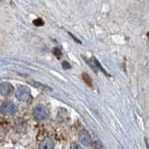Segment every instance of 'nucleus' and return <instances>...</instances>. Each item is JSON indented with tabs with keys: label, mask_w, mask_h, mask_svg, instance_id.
I'll list each match as a JSON object with an SVG mask.
<instances>
[{
	"label": "nucleus",
	"mask_w": 149,
	"mask_h": 149,
	"mask_svg": "<svg viewBox=\"0 0 149 149\" xmlns=\"http://www.w3.org/2000/svg\"><path fill=\"white\" fill-rule=\"evenodd\" d=\"M34 116L36 119L43 120L47 118V116H48V112H47L44 106H37L36 107V109L34 111Z\"/></svg>",
	"instance_id": "nucleus-3"
},
{
	"label": "nucleus",
	"mask_w": 149,
	"mask_h": 149,
	"mask_svg": "<svg viewBox=\"0 0 149 149\" xmlns=\"http://www.w3.org/2000/svg\"><path fill=\"white\" fill-rule=\"evenodd\" d=\"M62 65H63V69H69V68H71V65H70V63L68 62H63Z\"/></svg>",
	"instance_id": "nucleus-11"
},
{
	"label": "nucleus",
	"mask_w": 149,
	"mask_h": 149,
	"mask_svg": "<svg viewBox=\"0 0 149 149\" xmlns=\"http://www.w3.org/2000/svg\"><path fill=\"white\" fill-rule=\"evenodd\" d=\"M54 147V143L51 141L50 139H46L40 144V149H53Z\"/></svg>",
	"instance_id": "nucleus-5"
},
{
	"label": "nucleus",
	"mask_w": 149,
	"mask_h": 149,
	"mask_svg": "<svg viewBox=\"0 0 149 149\" xmlns=\"http://www.w3.org/2000/svg\"><path fill=\"white\" fill-rule=\"evenodd\" d=\"M34 22V24L36 25V26H43L44 25V22L40 18L36 19V20H34V22Z\"/></svg>",
	"instance_id": "nucleus-9"
},
{
	"label": "nucleus",
	"mask_w": 149,
	"mask_h": 149,
	"mask_svg": "<svg viewBox=\"0 0 149 149\" xmlns=\"http://www.w3.org/2000/svg\"><path fill=\"white\" fill-rule=\"evenodd\" d=\"M80 141H81V143L84 144V146H88V144H90V143H91V138H90L88 135L87 136V138L84 137L83 133H81V135H80Z\"/></svg>",
	"instance_id": "nucleus-8"
},
{
	"label": "nucleus",
	"mask_w": 149,
	"mask_h": 149,
	"mask_svg": "<svg viewBox=\"0 0 149 149\" xmlns=\"http://www.w3.org/2000/svg\"><path fill=\"white\" fill-rule=\"evenodd\" d=\"M53 53H54L56 56H57L58 58H60L61 56H62V51H61V49H60L59 48H57V47L53 49Z\"/></svg>",
	"instance_id": "nucleus-10"
},
{
	"label": "nucleus",
	"mask_w": 149,
	"mask_h": 149,
	"mask_svg": "<svg viewBox=\"0 0 149 149\" xmlns=\"http://www.w3.org/2000/svg\"><path fill=\"white\" fill-rule=\"evenodd\" d=\"M30 83L32 84L33 86H35L36 88H40V90H42V91H51L50 88H49L48 86H46V85H43V84H41L39 82L31 81Z\"/></svg>",
	"instance_id": "nucleus-6"
},
{
	"label": "nucleus",
	"mask_w": 149,
	"mask_h": 149,
	"mask_svg": "<svg viewBox=\"0 0 149 149\" xmlns=\"http://www.w3.org/2000/svg\"><path fill=\"white\" fill-rule=\"evenodd\" d=\"M82 78H83V80L86 82V84H87L88 86H90V87H91V86H92L91 79V77H88V74H86V73L82 74Z\"/></svg>",
	"instance_id": "nucleus-7"
},
{
	"label": "nucleus",
	"mask_w": 149,
	"mask_h": 149,
	"mask_svg": "<svg viewBox=\"0 0 149 149\" xmlns=\"http://www.w3.org/2000/svg\"><path fill=\"white\" fill-rule=\"evenodd\" d=\"M13 91V87L9 83L4 82L0 84V92L2 95H9Z\"/></svg>",
	"instance_id": "nucleus-4"
},
{
	"label": "nucleus",
	"mask_w": 149,
	"mask_h": 149,
	"mask_svg": "<svg viewBox=\"0 0 149 149\" xmlns=\"http://www.w3.org/2000/svg\"><path fill=\"white\" fill-rule=\"evenodd\" d=\"M16 96L20 101L25 102L31 98V93L29 88L26 87H20L16 91Z\"/></svg>",
	"instance_id": "nucleus-1"
},
{
	"label": "nucleus",
	"mask_w": 149,
	"mask_h": 149,
	"mask_svg": "<svg viewBox=\"0 0 149 149\" xmlns=\"http://www.w3.org/2000/svg\"><path fill=\"white\" fill-rule=\"evenodd\" d=\"M71 149H83V147L80 146H78V144H73Z\"/></svg>",
	"instance_id": "nucleus-12"
},
{
	"label": "nucleus",
	"mask_w": 149,
	"mask_h": 149,
	"mask_svg": "<svg viewBox=\"0 0 149 149\" xmlns=\"http://www.w3.org/2000/svg\"><path fill=\"white\" fill-rule=\"evenodd\" d=\"M68 34H69L70 36H71L73 37V39H74V41H77V43H79V44H80V43H81V41H79V40H78V39L77 38V37H74V36H73V35H72V34H71V33H70V32H68Z\"/></svg>",
	"instance_id": "nucleus-13"
},
{
	"label": "nucleus",
	"mask_w": 149,
	"mask_h": 149,
	"mask_svg": "<svg viewBox=\"0 0 149 149\" xmlns=\"http://www.w3.org/2000/svg\"><path fill=\"white\" fill-rule=\"evenodd\" d=\"M17 108L12 102H4V104L0 106V112L4 115H13L16 112Z\"/></svg>",
	"instance_id": "nucleus-2"
}]
</instances>
